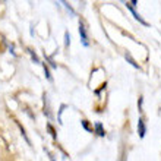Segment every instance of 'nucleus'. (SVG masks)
<instances>
[{
	"instance_id": "nucleus-4",
	"label": "nucleus",
	"mask_w": 161,
	"mask_h": 161,
	"mask_svg": "<svg viewBox=\"0 0 161 161\" xmlns=\"http://www.w3.org/2000/svg\"><path fill=\"white\" fill-rule=\"evenodd\" d=\"M95 129H97V132H98V135H100V136L106 135V132L103 130V127H101V123H97V125H95Z\"/></svg>"
},
{
	"instance_id": "nucleus-5",
	"label": "nucleus",
	"mask_w": 161,
	"mask_h": 161,
	"mask_svg": "<svg viewBox=\"0 0 161 161\" xmlns=\"http://www.w3.org/2000/svg\"><path fill=\"white\" fill-rule=\"evenodd\" d=\"M69 40H70V38H69V35L66 34V46H69V42H70V41H69Z\"/></svg>"
},
{
	"instance_id": "nucleus-2",
	"label": "nucleus",
	"mask_w": 161,
	"mask_h": 161,
	"mask_svg": "<svg viewBox=\"0 0 161 161\" xmlns=\"http://www.w3.org/2000/svg\"><path fill=\"white\" fill-rule=\"evenodd\" d=\"M79 34L82 37V41H84L85 46H88V37H86V31H85V26L82 24H79Z\"/></svg>"
},
{
	"instance_id": "nucleus-3",
	"label": "nucleus",
	"mask_w": 161,
	"mask_h": 161,
	"mask_svg": "<svg viewBox=\"0 0 161 161\" xmlns=\"http://www.w3.org/2000/svg\"><path fill=\"white\" fill-rule=\"evenodd\" d=\"M138 132H139L141 138H144L145 136V123H144L142 119H139V122H138Z\"/></svg>"
},
{
	"instance_id": "nucleus-1",
	"label": "nucleus",
	"mask_w": 161,
	"mask_h": 161,
	"mask_svg": "<svg viewBox=\"0 0 161 161\" xmlns=\"http://www.w3.org/2000/svg\"><path fill=\"white\" fill-rule=\"evenodd\" d=\"M126 8L129 9V10H130L132 13H133V16H135V19L136 21H139L141 24H142V25H148V24H147V22L144 21V19H142V18H141V15L138 12H136V9H135V4H136V2H126Z\"/></svg>"
}]
</instances>
